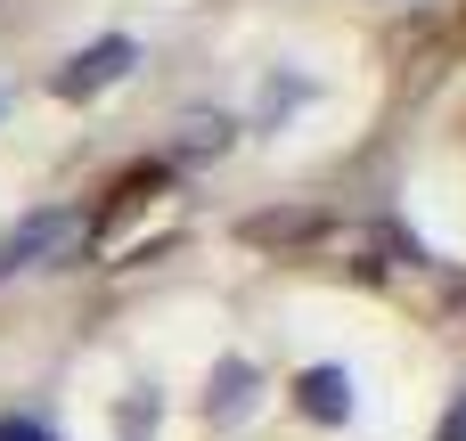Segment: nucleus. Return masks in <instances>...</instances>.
Wrapping results in <instances>:
<instances>
[{
  "label": "nucleus",
  "instance_id": "nucleus-2",
  "mask_svg": "<svg viewBox=\"0 0 466 441\" xmlns=\"http://www.w3.org/2000/svg\"><path fill=\"white\" fill-rule=\"evenodd\" d=\"M295 401H303L311 426H344V417H352V376H344V368H303Z\"/></svg>",
  "mask_w": 466,
  "mask_h": 441
},
{
  "label": "nucleus",
  "instance_id": "nucleus-3",
  "mask_svg": "<svg viewBox=\"0 0 466 441\" xmlns=\"http://www.w3.org/2000/svg\"><path fill=\"white\" fill-rule=\"evenodd\" d=\"M66 229H74L66 213H33V221H16V229L0 237V278H8V270H25V262H41V254H49Z\"/></svg>",
  "mask_w": 466,
  "mask_h": 441
},
{
  "label": "nucleus",
  "instance_id": "nucleus-5",
  "mask_svg": "<svg viewBox=\"0 0 466 441\" xmlns=\"http://www.w3.org/2000/svg\"><path fill=\"white\" fill-rule=\"evenodd\" d=\"M229 147V115H197V123H180V155H221Z\"/></svg>",
  "mask_w": 466,
  "mask_h": 441
},
{
  "label": "nucleus",
  "instance_id": "nucleus-8",
  "mask_svg": "<svg viewBox=\"0 0 466 441\" xmlns=\"http://www.w3.org/2000/svg\"><path fill=\"white\" fill-rule=\"evenodd\" d=\"M434 441H466V393L451 401V417H442V434H434Z\"/></svg>",
  "mask_w": 466,
  "mask_h": 441
},
{
  "label": "nucleus",
  "instance_id": "nucleus-1",
  "mask_svg": "<svg viewBox=\"0 0 466 441\" xmlns=\"http://www.w3.org/2000/svg\"><path fill=\"white\" fill-rule=\"evenodd\" d=\"M139 65V41H123V33H106V41H90V49H74L66 65H57V98H98L106 82H123Z\"/></svg>",
  "mask_w": 466,
  "mask_h": 441
},
{
  "label": "nucleus",
  "instance_id": "nucleus-6",
  "mask_svg": "<svg viewBox=\"0 0 466 441\" xmlns=\"http://www.w3.org/2000/svg\"><path fill=\"white\" fill-rule=\"evenodd\" d=\"M156 417H164V401H156V393H131V401L115 409V434H123V441H147V434H156Z\"/></svg>",
  "mask_w": 466,
  "mask_h": 441
},
{
  "label": "nucleus",
  "instance_id": "nucleus-4",
  "mask_svg": "<svg viewBox=\"0 0 466 441\" xmlns=\"http://www.w3.org/2000/svg\"><path fill=\"white\" fill-rule=\"evenodd\" d=\"M205 409H213L221 426H229V417H246V409H254V368H246V360H221V368H213Z\"/></svg>",
  "mask_w": 466,
  "mask_h": 441
},
{
  "label": "nucleus",
  "instance_id": "nucleus-7",
  "mask_svg": "<svg viewBox=\"0 0 466 441\" xmlns=\"http://www.w3.org/2000/svg\"><path fill=\"white\" fill-rule=\"evenodd\" d=\"M0 441H57L41 417H0Z\"/></svg>",
  "mask_w": 466,
  "mask_h": 441
}]
</instances>
